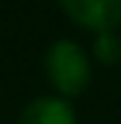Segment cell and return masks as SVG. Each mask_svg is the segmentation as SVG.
<instances>
[{"label":"cell","mask_w":121,"mask_h":124,"mask_svg":"<svg viewBox=\"0 0 121 124\" xmlns=\"http://www.w3.org/2000/svg\"><path fill=\"white\" fill-rule=\"evenodd\" d=\"M44 75L58 97L72 102L91 85L94 77L91 53H85V47L72 39H55L44 53Z\"/></svg>","instance_id":"obj_1"},{"label":"cell","mask_w":121,"mask_h":124,"mask_svg":"<svg viewBox=\"0 0 121 124\" xmlns=\"http://www.w3.org/2000/svg\"><path fill=\"white\" fill-rule=\"evenodd\" d=\"M58 6L72 25L94 36L121 28V0H58Z\"/></svg>","instance_id":"obj_2"},{"label":"cell","mask_w":121,"mask_h":124,"mask_svg":"<svg viewBox=\"0 0 121 124\" xmlns=\"http://www.w3.org/2000/svg\"><path fill=\"white\" fill-rule=\"evenodd\" d=\"M17 124H77L72 102L58 94H41L19 110Z\"/></svg>","instance_id":"obj_3"},{"label":"cell","mask_w":121,"mask_h":124,"mask_svg":"<svg viewBox=\"0 0 121 124\" xmlns=\"http://www.w3.org/2000/svg\"><path fill=\"white\" fill-rule=\"evenodd\" d=\"M91 61L102 66H116L121 63V33L118 31H105L96 33L91 41Z\"/></svg>","instance_id":"obj_4"}]
</instances>
